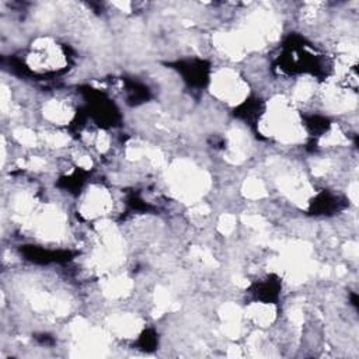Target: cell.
<instances>
[{
    "instance_id": "cell-1",
    "label": "cell",
    "mask_w": 359,
    "mask_h": 359,
    "mask_svg": "<svg viewBox=\"0 0 359 359\" xmlns=\"http://www.w3.org/2000/svg\"><path fill=\"white\" fill-rule=\"evenodd\" d=\"M215 93L227 102H238L245 95V84L233 70H222L215 79Z\"/></svg>"
}]
</instances>
